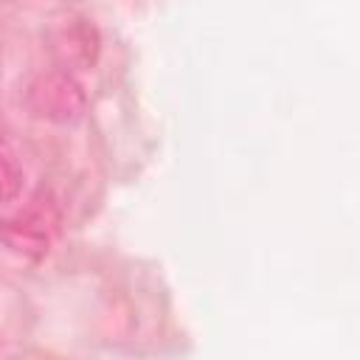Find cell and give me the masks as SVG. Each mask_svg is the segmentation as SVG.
<instances>
[{"label":"cell","mask_w":360,"mask_h":360,"mask_svg":"<svg viewBox=\"0 0 360 360\" xmlns=\"http://www.w3.org/2000/svg\"><path fill=\"white\" fill-rule=\"evenodd\" d=\"M28 107L48 121L70 124L82 118L87 107L84 87L68 68H56L48 73H39L28 87Z\"/></svg>","instance_id":"cell-1"},{"label":"cell","mask_w":360,"mask_h":360,"mask_svg":"<svg viewBox=\"0 0 360 360\" xmlns=\"http://www.w3.org/2000/svg\"><path fill=\"white\" fill-rule=\"evenodd\" d=\"M59 51H62V59L68 65H76V68H90L98 56V34L90 22L79 20V22H70L65 31H62V39H59Z\"/></svg>","instance_id":"cell-2"},{"label":"cell","mask_w":360,"mask_h":360,"mask_svg":"<svg viewBox=\"0 0 360 360\" xmlns=\"http://www.w3.org/2000/svg\"><path fill=\"white\" fill-rule=\"evenodd\" d=\"M20 191H22V169L6 149H0V202L17 200Z\"/></svg>","instance_id":"cell-3"}]
</instances>
